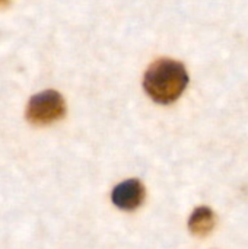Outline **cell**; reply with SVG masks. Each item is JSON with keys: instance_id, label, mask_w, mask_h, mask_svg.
Wrapping results in <instances>:
<instances>
[{"instance_id": "7a4b0ae2", "label": "cell", "mask_w": 248, "mask_h": 249, "mask_svg": "<svg viewBox=\"0 0 248 249\" xmlns=\"http://www.w3.org/2000/svg\"><path fill=\"white\" fill-rule=\"evenodd\" d=\"M66 114V102L57 90H44L34 95L26 107V120L32 125H50Z\"/></svg>"}, {"instance_id": "5b68a950", "label": "cell", "mask_w": 248, "mask_h": 249, "mask_svg": "<svg viewBox=\"0 0 248 249\" xmlns=\"http://www.w3.org/2000/svg\"><path fill=\"white\" fill-rule=\"evenodd\" d=\"M10 3V0H0V7H6Z\"/></svg>"}, {"instance_id": "6da1fadb", "label": "cell", "mask_w": 248, "mask_h": 249, "mask_svg": "<svg viewBox=\"0 0 248 249\" xmlns=\"http://www.w3.org/2000/svg\"><path fill=\"white\" fill-rule=\"evenodd\" d=\"M189 85V73L183 63L161 58L156 60L145 73L143 88L151 99L168 105L175 102Z\"/></svg>"}, {"instance_id": "3957f363", "label": "cell", "mask_w": 248, "mask_h": 249, "mask_svg": "<svg viewBox=\"0 0 248 249\" xmlns=\"http://www.w3.org/2000/svg\"><path fill=\"white\" fill-rule=\"evenodd\" d=\"M145 187L143 184L136 179H126L118 184L111 193V201L115 207L124 212H133L139 209L145 200Z\"/></svg>"}, {"instance_id": "277c9868", "label": "cell", "mask_w": 248, "mask_h": 249, "mask_svg": "<svg viewBox=\"0 0 248 249\" xmlns=\"http://www.w3.org/2000/svg\"><path fill=\"white\" fill-rule=\"evenodd\" d=\"M215 225H216V217L209 207H197L189 219L190 232L199 238L208 236L213 231Z\"/></svg>"}]
</instances>
